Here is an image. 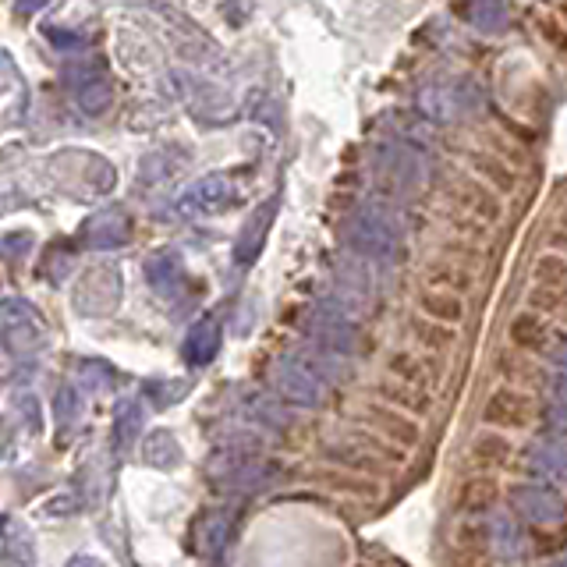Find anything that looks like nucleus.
<instances>
[{
    "label": "nucleus",
    "mask_w": 567,
    "mask_h": 567,
    "mask_svg": "<svg viewBox=\"0 0 567 567\" xmlns=\"http://www.w3.org/2000/svg\"><path fill=\"white\" fill-rule=\"evenodd\" d=\"M419 309L433 319H443V323H454L458 327L465 319V298L458 291H443V288H422L419 291Z\"/></svg>",
    "instance_id": "1a4fd4ad"
},
{
    "label": "nucleus",
    "mask_w": 567,
    "mask_h": 567,
    "mask_svg": "<svg viewBox=\"0 0 567 567\" xmlns=\"http://www.w3.org/2000/svg\"><path fill=\"white\" fill-rule=\"evenodd\" d=\"M387 373L397 376V380H404V383L422 387V383H429V376H433V366L422 362L419 355H412V351H394V355L387 358Z\"/></svg>",
    "instance_id": "4468645a"
},
{
    "label": "nucleus",
    "mask_w": 567,
    "mask_h": 567,
    "mask_svg": "<svg viewBox=\"0 0 567 567\" xmlns=\"http://www.w3.org/2000/svg\"><path fill=\"white\" fill-rule=\"evenodd\" d=\"M500 504V482L490 472H475L454 493V507L461 514H486Z\"/></svg>",
    "instance_id": "7ed1b4c3"
},
{
    "label": "nucleus",
    "mask_w": 567,
    "mask_h": 567,
    "mask_svg": "<svg viewBox=\"0 0 567 567\" xmlns=\"http://www.w3.org/2000/svg\"><path fill=\"white\" fill-rule=\"evenodd\" d=\"M529 309H536V312H543V316H553V312H560L564 309V302H567V291H557V288H546V284H536V288L529 291Z\"/></svg>",
    "instance_id": "dca6fc26"
},
{
    "label": "nucleus",
    "mask_w": 567,
    "mask_h": 567,
    "mask_svg": "<svg viewBox=\"0 0 567 567\" xmlns=\"http://www.w3.org/2000/svg\"><path fill=\"white\" fill-rule=\"evenodd\" d=\"M366 419L376 426V433L390 436V440L401 443V447H415V443L422 440L419 422L412 419V412H404V408H397V404H387V401L366 404Z\"/></svg>",
    "instance_id": "f03ea898"
},
{
    "label": "nucleus",
    "mask_w": 567,
    "mask_h": 567,
    "mask_svg": "<svg viewBox=\"0 0 567 567\" xmlns=\"http://www.w3.org/2000/svg\"><path fill=\"white\" fill-rule=\"evenodd\" d=\"M472 465L479 468H497V465H507V458L514 454L511 440L504 436V429H486L472 440Z\"/></svg>",
    "instance_id": "9d476101"
},
{
    "label": "nucleus",
    "mask_w": 567,
    "mask_h": 567,
    "mask_svg": "<svg viewBox=\"0 0 567 567\" xmlns=\"http://www.w3.org/2000/svg\"><path fill=\"white\" fill-rule=\"evenodd\" d=\"M507 337H511V344H518V348L539 351L546 344V337H550V323H546V316L536 309L518 312V316L511 319V327H507Z\"/></svg>",
    "instance_id": "0eeeda50"
},
{
    "label": "nucleus",
    "mask_w": 567,
    "mask_h": 567,
    "mask_svg": "<svg viewBox=\"0 0 567 567\" xmlns=\"http://www.w3.org/2000/svg\"><path fill=\"white\" fill-rule=\"evenodd\" d=\"M497 373L504 376L511 387H521V390H539L543 387V369L525 355V348L511 344L497 355Z\"/></svg>",
    "instance_id": "39448f33"
},
{
    "label": "nucleus",
    "mask_w": 567,
    "mask_h": 567,
    "mask_svg": "<svg viewBox=\"0 0 567 567\" xmlns=\"http://www.w3.org/2000/svg\"><path fill=\"white\" fill-rule=\"evenodd\" d=\"M412 337L429 351H443V348H451V344H458L454 323H443V319H433V316H426V312L412 319Z\"/></svg>",
    "instance_id": "f8f14e48"
},
{
    "label": "nucleus",
    "mask_w": 567,
    "mask_h": 567,
    "mask_svg": "<svg viewBox=\"0 0 567 567\" xmlns=\"http://www.w3.org/2000/svg\"><path fill=\"white\" fill-rule=\"evenodd\" d=\"M426 284L429 288H443V291H458V295H468L475 288V277L465 270V266L451 263V259H440V263H429L426 266Z\"/></svg>",
    "instance_id": "9b49d317"
},
{
    "label": "nucleus",
    "mask_w": 567,
    "mask_h": 567,
    "mask_svg": "<svg viewBox=\"0 0 567 567\" xmlns=\"http://www.w3.org/2000/svg\"><path fill=\"white\" fill-rule=\"evenodd\" d=\"M550 249L564 252V256H567V227H557V231L550 234Z\"/></svg>",
    "instance_id": "f3484780"
},
{
    "label": "nucleus",
    "mask_w": 567,
    "mask_h": 567,
    "mask_svg": "<svg viewBox=\"0 0 567 567\" xmlns=\"http://www.w3.org/2000/svg\"><path fill=\"white\" fill-rule=\"evenodd\" d=\"M312 479L319 486H327L330 493H341V497L351 500H376L380 497V486L373 479H366L362 472H341V468H319L312 472Z\"/></svg>",
    "instance_id": "423d86ee"
},
{
    "label": "nucleus",
    "mask_w": 567,
    "mask_h": 567,
    "mask_svg": "<svg viewBox=\"0 0 567 567\" xmlns=\"http://www.w3.org/2000/svg\"><path fill=\"white\" fill-rule=\"evenodd\" d=\"M532 280L536 284H546V288L567 291V256L564 252H546L532 263Z\"/></svg>",
    "instance_id": "2eb2a0df"
},
{
    "label": "nucleus",
    "mask_w": 567,
    "mask_h": 567,
    "mask_svg": "<svg viewBox=\"0 0 567 567\" xmlns=\"http://www.w3.org/2000/svg\"><path fill=\"white\" fill-rule=\"evenodd\" d=\"M497 188L486 185V181H461L458 185V202L472 213L479 224H497L504 217V202L497 199Z\"/></svg>",
    "instance_id": "20e7f679"
},
{
    "label": "nucleus",
    "mask_w": 567,
    "mask_h": 567,
    "mask_svg": "<svg viewBox=\"0 0 567 567\" xmlns=\"http://www.w3.org/2000/svg\"><path fill=\"white\" fill-rule=\"evenodd\" d=\"M472 171L475 178H482L486 185H493L500 195L514 192L518 188V174L507 167V160H500V156H490V153H475L472 156Z\"/></svg>",
    "instance_id": "ddd939ff"
},
{
    "label": "nucleus",
    "mask_w": 567,
    "mask_h": 567,
    "mask_svg": "<svg viewBox=\"0 0 567 567\" xmlns=\"http://www.w3.org/2000/svg\"><path fill=\"white\" fill-rule=\"evenodd\" d=\"M482 422L493 429H504V433H518V429H529L536 422V404H532V394L521 387H497L486 404H482Z\"/></svg>",
    "instance_id": "f257e3e1"
},
{
    "label": "nucleus",
    "mask_w": 567,
    "mask_h": 567,
    "mask_svg": "<svg viewBox=\"0 0 567 567\" xmlns=\"http://www.w3.org/2000/svg\"><path fill=\"white\" fill-rule=\"evenodd\" d=\"M376 397H383L387 404H397V408H404V412L412 415H426L429 412V394L422 387H415V383H404V380H380L376 383Z\"/></svg>",
    "instance_id": "6e6552de"
}]
</instances>
